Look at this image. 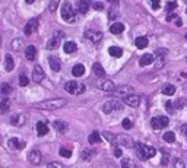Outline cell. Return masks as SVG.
<instances>
[{"instance_id":"6da1fadb","label":"cell","mask_w":187,"mask_h":168,"mask_svg":"<svg viewBox=\"0 0 187 168\" xmlns=\"http://www.w3.org/2000/svg\"><path fill=\"white\" fill-rule=\"evenodd\" d=\"M66 104H67V101L63 100V98H54V100H47L43 101V102H38V104H35V107L47 110V111H56V110H60L61 107H64Z\"/></svg>"},{"instance_id":"7a4b0ae2","label":"cell","mask_w":187,"mask_h":168,"mask_svg":"<svg viewBox=\"0 0 187 168\" xmlns=\"http://www.w3.org/2000/svg\"><path fill=\"white\" fill-rule=\"evenodd\" d=\"M135 148H136L137 155H139V158L142 161L149 160V158H152V156L157 154L155 148L148 146V145H145V143H136V145H135Z\"/></svg>"},{"instance_id":"3957f363","label":"cell","mask_w":187,"mask_h":168,"mask_svg":"<svg viewBox=\"0 0 187 168\" xmlns=\"http://www.w3.org/2000/svg\"><path fill=\"white\" fill-rule=\"evenodd\" d=\"M86 86L83 84H79L76 80H69L64 84V91L69 94H72V95H81V94L85 92Z\"/></svg>"},{"instance_id":"277c9868","label":"cell","mask_w":187,"mask_h":168,"mask_svg":"<svg viewBox=\"0 0 187 168\" xmlns=\"http://www.w3.org/2000/svg\"><path fill=\"white\" fill-rule=\"evenodd\" d=\"M60 15H61V18H63V21L67 22V24H70V22H75V10H73L72 4L69 3V2H64V3L61 4Z\"/></svg>"},{"instance_id":"5b68a950","label":"cell","mask_w":187,"mask_h":168,"mask_svg":"<svg viewBox=\"0 0 187 168\" xmlns=\"http://www.w3.org/2000/svg\"><path fill=\"white\" fill-rule=\"evenodd\" d=\"M114 110H123V104L119 100H110L102 105V113L104 114H110Z\"/></svg>"},{"instance_id":"8992f818","label":"cell","mask_w":187,"mask_h":168,"mask_svg":"<svg viewBox=\"0 0 187 168\" xmlns=\"http://www.w3.org/2000/svg\"><path fill=\"white\" fill-rule=\"evenodd\" d=\"M63 37H64V32H61V31H56L54 37L50 38V40L47 41V44H45L47 50H54V48H57V47H59L60 40H61Z\"/></svg>"},{"instance_id":"52a82bcc","label":"cell","mask_w":187,"mask_h":168,"mask_svg":"<svg viewBox=\"0 0 187 168\" xmlns=\"http://www.w3.org/2000/svg\"><path fill=\"white\" fill-rule=\"evenodd\" d=\"M97 86L101 89V91H104V92L113 94V92L115 91L114 82H111V80H108V79H104V78H101V80H98V82H97Z\"/></svg>"},{"instance_id":"ba28073f","label":"cell","mask_w":187,"mask_h":168,"mask_svg":"<svg viewBox=\"0 0 187 168\" xmlns=\"http://www.w3.org/2000/svg\"><path fill=\"white\" fill-rule=\"evenodd\" d=\"M151 124H152V127L155 130H159L162 127L168 126V124H170V120H168V117H164V116H161V117H153L152 120H151Z\"/></svg>"},{"instance_id":"9c48e42d","label":"cell","mask_w":187,"mask_h":168,"mask_svg":"<svg viewBox=\"0 0 187 168\" xmlns=\"http://www.w3.org/2000/svg\"><path fill=\"white\" fill-rule=\"evenodd\" d=\"M85 37L88 38L91 42H94V44H98L99 41H102V32H99V31H97V30H86Z\"/></svg>"},{"instance_id":"30bf717a","label":"cell","mask_w":187,"mask_h":168,"mask_svg":"<svg viewBox=\"0 0 187 168\" xmlns=\"http://www.w3.org/2000/svg\"><path fill=\"white\" fill-rule=\"evenodd\" d=\"M38 25H40V21L37 19V18H32L31 21L26 22L25 28H24V32H25V35H31V34H34L35 31L38 30Z\"/></svg>"},{"instance_id":"8fae6325","label":"cell","mask_w":187,"mask_h":168,"mask_svg":"<svg viewBox=\"0 0 187 168\" xmlns=\"http://www.w3.org/2000/svg\"><path fill=\"white\" fill-rule=\"evenodd\" d=\"M41 158H43V155H41V152H40L38 149H32V151L28 154V161H29L32 165H38L40 162H41Z\"/></svg>"},{"instance_id":"7c38bea8","label":"cell","mask_w":187,"mask_h":168,"mask_svg":"<svg viewBox=\"0 0 187 168\" xmlns=\"http://www.w3.org/2000/svg\"><path fill=\"white\" fill-rule=\"evenodd\" d=\"M113 94H114L117 98H126L127 95L133 94V88L132 86H120V88H117Z\"/></svg>"},{"instance_id":"4fadbf2b","label":"cell","mask_w":187,"mask_h":168,"mask_svg":"<svg viewBox=\"0 0 187 168\" xmlns=\"http://www.w3.org/2000/svg\"><path fill=\"white\" fill-rule=\"evenodd\" d=\"M44 70H43V67L41 66H37L34 67V70H32V80L34 82H37V84H40V82H43V79H44Z\"/></svg>"},{"instance_id":"5bb4252c","label":"cell","mask_w":187,"mask_h":168,"mask_svg":"<svg viewBox=\"0 0 187 168\" xmlns=\"http://www.w3.org/2000/svg\"><path fill=\"white\" fill-rule=\"evenodd\" d=\"M123 100H124V104L129 105V107H137L140 104V98L137 95H135V94H130V95H127Z\"/></svg>"},{"instance_id":"9a60e30c","label":"cell","mask_w":187,"mask_h":168,"mask_svg":"<svg viewBox=\"0 0 187 168\" xmlns=\"http://www.w3.org/2000/svg\"><path fill=\"white\" fill-rule=\"evenodd\" d=\"M25 122H26V116H25V114H16V116H13V117L10 118V123H12L13 126H16V127L24 126Z\"/></svg>"},{"instance_id":"2e32d148","label":"cell","mask_w":187,"mask_h":168,"mask_svg":"<svg viewBox=\"0 0 187 168\" xmlns=\"http://www.w3.org/2000/svg\"><path fill=\"white\" fill-rule=\"evenodd\" d=\"M92 6V0H79L77 2V10L79 13H86Z\"/></svg>"},{"instance_id":"e0dca14e","label":"cell","mask_w":187,"mask_h":168,"mask_svg":"<svg viewBox=\"0 0 187 168\" xmlns=\"http://www.w3.org/2000/svg\"><path fill=\"white\" fill-rule=\"evenodd\" d=\"M120 145L124 148H127V149H130V148H135V142H133V139L130 138V136H127V134H123V136H120Z\"/></svg>"},{"instance_id":"ac0fdd59","label":"cell","mask_w":187,"mask_h":168,"mask_svg":"<svg viewBox=\"0 0 187 168\" xmlns=\"http://www.w3.org/2000/svg\"><path fill=\"white\" fill-rule=\"evenodd\" d=\"M8 145H9V149H12V151H16V149H24V148H25V142L21 143L16 138L9 139Z\"/></svg>"},{"instance_id":"d6986e66","label":"cell","mask_w":187,"mask_h":168,"mask_svg":"<svg viewBox=\"0 0 187 168\" xmlns=\"http://www.w3.org/2000/svg\"><path fill=\"white\" fill-rule=\"evenodd\" d=\"M153 60H155L153 54H151V53H145V54L140 57L139 64H140V66H148V64H152Z\"/></svg>"},{"instance_id":"ffe728a7","label":"cell","mask_w":187,"mask_h":168,"mask_svg":"<svg viewBox=\"0 0 187 168\" xmlns=\"http://www.w3.org/2000/svg\"><path fill=\"white\" fill-rule=\"evenodd\" d=\"M92 72H94V75L98 76V78H105V70H104V67H102L101 63H94Z\"/></svg>"},{"instance_id":"44dd1931","label":"cell","mask_w":187,"mask_h":168,"mask_svg":"<svg viewBox=\"0 0 187 168\" xmlns=\"http://www.w3.org/2000/svg\"><path fill=\"white\" fill-rule=\"evenodd\" d=\"M25 57L29 60V62L35 60V57H37V48H35L34 46H28L25 50Z\"/></svg>"},{"instance_id":"7402d4cb","label":"cell","mask_w":187,"mask_h":168,"mask_svg":"<svg viewBox=\"0 0 187 168\" xmlns=\"http://www.w3.org/2000/svg\"><path fill=\"white\" fill-rule=\"evenodd\" d=\"M48 63H50V67L53 69L54 72H59L60 70V60H59V57H56V56H50L48 57Z\"/></svg>"},{"instance_id":"603a6c76","label":"cell","mask_w":187,"mask_h":168,"mask_svg":"<svg viewBox=\"0 0 187 168\" xmlns=\"http://www.w3.org/2000/svg\"><path fill=\"white\" fill-rule=\"evenodd\" d=\"M10 108V100H9L6 95L2 98V102H0V113L2 114H6Z\"/></svg>"},{"instance_id":"cb8c5ba5","label":"cell","mask_w":187,"mask_h":168,"mask_svg":"<svg viewBox=\"0 0 187 168\" xmlns=\"http://www.w3.org/2000/svg\"><path fill=\"white\" fill-rule=\"evenodd\" d=\"M76 48H77V47H76V42H75V41H66V42H64V46H63L64 53H67V54L75 53Z\"/></svg>"},{"instance_id":"d4e9b609","label":"cell","mask_w":187,"mask_h":168,"mask_svg":"<svg viewBox=\"0 0 187 168\" xmlns=\"http://www.w3.org/2000/svg\"><path fill=\"white\" fill-rule=\"evenodd\" d=\"M53 127H54L59 133H64V132L67 130V123L61 122V120H56V122L53 123Z\"/></svg>"},{"instance_id":"484cf974","label":"cell","mask_w":187,"mask_h":168,"mask_svg":"<svg viewBox=\"0 0 187 168\" xmlns=\"http://www.w3.org/2000/svg\"><path fill=\"white\" fill-rule=\"evenodd\" d=\"M37 133H38V136H45V134L48 133V126H47V123H44V122L37 123Z\"/></svg>"},{"instance_id":"4316f807","label":"cell","mask_w":187,"mask_h":168,"mask_svg":"<svg viewBox=\"0 0 187 168\" xmlns=\"http://www.w3.org/2000/svg\"><path fill=\"white\" fill-rule=\"evenodd\" d=\"M161 92L164 94V95H168V97H171V95H174L175 94V86L171 84H165L164 86H162Z\"/></svg>"},{"instance_id":"83f0119b","label":"cell","mask_w":187,"mask_h":168,"mask_svg":"<svg viewBox=\"0 0 187 168\" xmlns=\"http://www.w3.org/2000/svg\"><path fill=\"white\" fill-rule=\"evenodd\" d=\"M102 138L105 139L107 142H110L113 146H115V145H117V136H115V134H113L111 132H104V133H102Z\"/></svg>"},{"instance_id":"f1b7e54d","label":"cell","mask_w":187,"mask_h":168,"mask_svg":"<svg viewBox=\"0 0 187 168\" xmlns=\"http://www.w3.org/2000/svg\"><path fill=\"white\" fill-rule=\"evenodd\" d=\"M124 31V25L121 24V22H117V24H113L110 28V32L114 34V35H119V34H121Z\"/></svg>"},{"instance_id":"f546056e","label":"cell","mask_w":187,"mask_h":168,"mask_svg":"<svg viewBox=\"0 0 187 168\" xmlns=\"http://www.w3.org/2000/svg\"><path fill=\"white\" fill-rule=\"evenodd\" d=\"M85 73V66L83 64H75L72 69V75L76 76V78H81L82 75Z\"/></svg>"},{"instance_id":"4dcf8cb0","label":"cell","mask_w":187,"mask_h":168,"mask_svg":"<svg viewBox=\"0 0 187 168\" xmlns=\"http://www.w3.org/2000/svg\"><path fill=\"white\" fill-rule=\"evenodd\" d=\"M94 155H95V149L94 148H86V149L82 151V158L85 161H91L94 158Z\"/></svg>"},{"instance_id":"1f68e13d","label":"cell","mask_w":187,"mask_h":168,"mask_svg":"<svg viewBox=\"0 0 187 168\" xmlns=\"http://www.w3.org/2000/svg\"><path fill=\"white\" fill-rule=\"evenodd\" d=\"M108 53H110V56H113V57H121V56H123V48L113 46L108 48Z\"/></svg>"},{"instance_id":"d6a6232c","label":"cell","mask_w":187,"mask_h":168,"mask_svg":"<svg viewBox=\"0 0 187 168\" xmlns=\"http://www.w3.org/2000/svg\"><path fill=\"white\" fill-rule=\"evenodd\" d=\"M15 67V63H13V59L10 54H6V57H4V69L8 72H10Z\"/></svg>"},{"instance_id":"836d02e7","label":"cell","mask_w":187,"mask_h":168,"mask_svg":"<svg viewBox=\"0 0 187 168\" xmlns=\"http://www.w3.org/2000/svg\"><path fill=\"white\" fill-rule=\"evenodd\" d=\"M88 140H89L91 145H94V143H99V142H101V136H99V133H98L97 130H94L92 133L89 134Z\"/></svg>"},{"instance_id":"e575fe53","label":"cell","mask_w":187,"mask_h":168,"mask_svg":"<svg viewBox=\"0 0 187 168\" xmlns=\"http://www.w3.org/2000/svg\"><path fill=\"white\" fill-rule=\"evenodd\" d=\"M135 44H136L137 48H145V47H148V38L146 37H137Z\"/></svg>"},{"instance_id":"d590c367","label":"cell","mask_w":187,"mask_h":168,"mask_svg":"<svg viewBox=\"0 0 187 168\" xmlns=\"http://www.w3.org/2000/svg\"><path fill=\"white\" fill-rule=\"evenodd\" d=\"M186 102H187V100H186V98H183V97H180L179 100H175V102H174L175 110H181V108H184Z\"/></svg>"},{"instance_id":"8d00e7d4","label":"cell","mask_w":187,"mask_h":168,"mask_svg":"<svg viewBox=\"0 0 187 168\" xmlns=\"http://www.w3.org/2000/svg\"><path fill=\"white\" fill-rule=\"evenodd\" d=\"M60 155L64 156V158H70L72 156V149L70 148H60Z\"/></svg>"},{"instance_id":"74e56055","label":"cell","mask_w":187,"mask_h":168,"mask_svg":"<svg viewBox=\"0 0 187 168\" xmlns=\"http://www.w3.org/2000/svg\"><path fill=\"white\" fill-rule=\"evenodd\" d=\"M121 167H123V168H136V164H135L133 161L127 160V158H124V160L121 161Z\"/></svg>"},{"instance_id":"f35d334b","label":"cell","mask_w":187,"mask_h":168,"mask_svg":"<svg viewBox=\"0 0 187 168\" xmlns=\"http://www.w3.org/2000/svg\"><path fill=\"white\" fill-rule=\"evenodd\" d=\"M164 140L168 143H173L175 140V134L173 132H167V133H164Z\"/></svg>"},{"instance_id":"ab89813d","label":"cell","mask_w":187,"mask_h":168,"mask_svg":"<svg viewBox=\"0 0 187 168\" xmlns=\"http://www.w3.org/2000/svg\"><path fill=\"white\" fill-rule=\"evenodd\" d=\"M22 42H24V41H22L21 38H15V40L12 41V50L18 51L19 48H21V44H22Z\"/></svg>"},{"instance_id":"60d3db41","label":"cell","mask_w":187,"mask_h":168,"mask_svg":"<svg viewBox=\"0 0 187 168\" xmlns=\"http://www.w3.org/2000/svg\"><path fill=\"white\" fill-rule=\"evenodd\" d=\"M10 92H12L10 85H9V84H3V85H2V94H3V95H9Z\"/></svg>"},{"instance_id":"b9f144b4","label":"cell","mask_w":187,"mask_h":168,"mask_svg":"<svg viewBox=\"0 0 187 168\" xmlns=\"http://www.w3.org/2000/svg\"><path fill=\"white\" fill-rule=\"evenodd\" d=\"M165 107H167V111L170 114H174L175 113V105L171 102V101H167V104H165Z\"/></svg>"},{"instance_id":"7bdbcfd3","label":"cell","mask_w":187,"mask_h":168,"mask_svg":"<svg viewBox=\"0 0 187 168\" xmlns=\"http://www.w3.org/2000/svg\"><path fill=\"white\" fill-rule=\"evenodd\" d=\"M123 127L126 129V130L132 129V127H133V122L130 120V118H124V120H123Z\"/></svg>"},{"instance_id":"ee69618b","label":"cell","mask_w":187,"mask_h":168,"mask_svg":"<svg viewBox=\"0 0 187 168\" xmlns=\"http://www.w3.org/2000/svg\"><path fill=\"white\" fill-rule=\"evenodd\" d=\"M117 18H119V13H117V10H114V9H110V10H108V19L114 21V19H117Z\"/></svg>"},{"instance_id":"f6af8a7d","label":"cell","mask_w":187,"mask_h":168,"mask_svg":"<svg viewBox=\"0 0 187 168\" xmlns=\"http://www.w3.org/2000/svg\"><path fill=\"white\" fill-rule=\"evenodd\" d=\"M59 2H60V0H51V3H50V12H56V10H57Z\"/></svg>"},{"instance_id":"bcb514c9","label":"cell","mask_w":187,"mask_h":168,"mask_svg":"<svg viewBox=\"0 0 187 168\" xmlns=\"http://www.w3.org/2000/svg\"><path fill=\"white\" fill-rule=\"evenodd\" d=\"M164 56H159V59L157 60V64H155V69H161V67H164Z\"/></svg>"},{"instance_id":"7dc6e473","label":"cell","mask_w":187,"mask_h":168,"mask_svg":"<svg viewBox=\"0 0 187 168\" xmlns=\"http://www.w3.org/2000/svg\"><path fill=\"white\" fill-rule=\"evenodd\" d=\"M177 8V2H168L167 3V12H171V10H174Z\"/></svg>"},{"instance_id":"c3c4849f","label":"cell","mask_w":187,"mask_h":168,"mask_svg":"<svg viewBox=\"0 0 187 168\" xmlns=\"http://www.w3.org/2000/svg\"><path fill=\"white\" fill-rule=\"evenodd\" d=\"M28 82H29L28 78H26L25 75H21V78H19V85H21V86H25V85H28Z\"/></svg>"},{"instance_id":"681fc988","label":"cell","mask_w":187,"mask_h":168,"mask_svg":"<svg viewBox=\"0 0 187 168\" xmlns=\"http://www.w3.org/2000/svg\"><path fill=\"white\" fill-rule=\"evenodd\" d=\"M92 6H94L95 10H104V4H102L101 2H97V3H94Z\"/></svg>"},{"instance_id":"f907efd6","label":"cell","mask_w":187,"mask_h":168,"mask_svg":"<svg viewBox=\"0 0 187 168\" xmlns=\"http://www.w3.org/2000/svg\"><path fill=\"white\" fill-rule=\"evenodd\" d=\"M151 4H152L153 10H158V9H159V0H151Z\"/></svg>"},{"instance_id":"816d5d0a","label":"cell","mask_w":187,"mask_h":168,"mask_svg":"<svg viewBox=\"0 0 187 168\" xmlns=\"http://www.w3.org/2000/svg\"><path fill=\"white\" fill-rule=\"evenodd\" d=\"M167 53H168V51H167V48H158V50H157V54L158 56H164V57H165Z\"/></svg>"},{"instance_id":"f5cc1de1","label":"cell","mask_w":187,"mask_h":168,"mask_svg":"<svg viewBox=\"0 0 187 168\" xmlns=\"http://www.w3.org/2000/svg\"><path fill=\"white\" fill-rule=\"evenodd\" d=\"M53 167H56V168H63V164H60V162H50V164H48V168H53Z\"/></svg>"},{"instance_id":"db71d44e","label":"cell","mask_w":187,"mask_h":168,"mask_svg":"<svg viewBox=\"0 0 187 168\" xmlns=\"http://www.w3.org/2000/svg\"><path fill=\"white\" fill-rule=\"evenodd\" d=\"M174 167L183 168L184 167V162H183V161H180V160H174Z\"/></svg>"},{"instance_id":"11a10c76","label":"cell","mask_w":187,"mask_h":168,"mask_svg":"<svg viewBox=\"0 0 187 168\" xmlns=\"http://www.w3.org/2000/svg\"><path fill=\"white\" fill-rule=\"evenodd\" d=\"M180 130H181V133L184 134V138H187V124H183V126L180 127Z\"/></svg>"},{"instance_id":"9f6ffc18","label":"cell","mask_w":187,"mask_h":168,"mask_svg":"<svg viewBox=\"0 0 187 168\" xmlns=\"http://www.w3.org/2000/svg\"><path fill=\"white\" fill-rule=\"evenodd\" d=\"M121 154H123V152H121V149H120V148H115V149H114V155L117 156V158H120V156H121Z\"/></svg>"},{"instance_id":"6f0895ef","label":"cell","mask_w":187,"mask_h":168,"mask_svg":"<svg viewBox=\"0 0 187 168\" xmlns=\"http://www.w3.org/2000/svg\"><path fill=\"white\" fill-rule=\"evenodd\" d=\"M107 2H108V3H111L113 6H119V3H120L119 0H107Z\"/></svg>"},{"instance_id":"680465c9","label":"cell","mask_w":187,"mask_h":168,"mask_svg":"<svg viewBox=\"0 0 187 168\" xmlns=\"http://www.w3.org/2000/svg\"><path fill=\"white\" fill-rule=\"evenodd\" d=\"M174 18H177V15H171V13H170V15H168V18H167V21L171 22L173 19H174Z\"/></svg>"},{"instance_id":"91938a15","label":"cell","mask_w":187,"mask_h":168,"mask_svg":"<svg viewBox=\"0 0 187 168\" xmlns=\"http://www.w3.org/2000/svg\"><path fill=\"white\" fill-rule=\"evenodd\" d=\"M175 24H177V26H181V19H180L179 16L175 18Z\"/></svg>"},{"instance_id":"94428289","label":"cell","mask_w":187,"mask_h":168,"mask_svg":"<svg viewBox=\"0 0 187 168\" xmlns=\"http://www.w3.org/2000/svg\"><path fill=\"white\" fill-rule=\"evenodd\" d=\"M168 164V160H167V156L165 158H162V165H167Z\"/></svg>"},{"instance_id":"6125c7cd","label":"cell","mask_w":187,"mask_h":168,"mask_svg":"<svg viewBox=\"0 0 187 168\" xmlns=\"http://www.w3.org/2000/svg\"><path fill=\"white\" fill-rule=\"evenodd\" d=\"M25 2H26V3H28V4H31V3H34L35 0H25Z\"/></svg>"},{"instance_id":"be15d7a7","label":"cell","mask_w":187,"mask_h":168,"mask_svg":"<svg viewBox=\"0 0 187 168\" xmlns=\"http://www.w3.org/2000/svg\"><path fill=\"white\" fill-rule=\"evenodd\" d=\"M186 38H187V34H186Z\"/></svg>"},{"instance_id":"e7e4bbea","label":"cell","mask_w":187,"mask_h":168,"mask_svg":"<svg viewBox=\"0 0 187 168\" xmlns=\"http://www.w3.org/2000/svg\"><path fill=\"white\" fill-rule=\"evenodd\" d=\"M186 12H187V9H186Z\"/></svg>"},{"instance_id":"03108f58","label":"cell","mask_w":187,"mask_h":168,"mask_svg":"<svg viewBox=\"0 0 187 168\" xmlns=\"http://www.w3.org/2000/svg\"><path fill=\"white\" fill-rule=\"evenodd\" d=\"M186 60H187V57H186Z\"/></svg>"}]
</instances>
